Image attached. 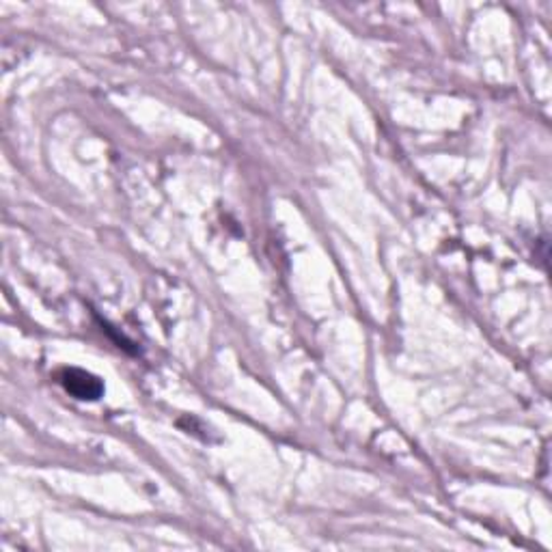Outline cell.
Listing matches in <instances>:
<instances>
[{"label":"cell","instance_id":"1","mask_svg":"<svg viewBox=\"0 0 552 552\" xmlns=\"http://www.w3.org/2000/svg\"><path fill=\"white\" fill-rule=\"evenodd\" d=\"M58 380H61L63 389L72 393L76 399H89V402H96V399L102 397L104 393L102 380L96 378L93 373L82 372V369H63Z\"/></svg>","mask_w":552,"mask_h":552}]
</instances>
